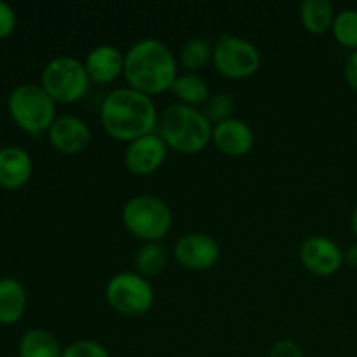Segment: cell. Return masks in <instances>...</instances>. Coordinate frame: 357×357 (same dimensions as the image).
<instances>
[{
    "instance_id": "obj_1",
    "label": "cell",
    "mask_w": 357,
    "mask_h": 357,
    "mask_svg": "<svg viewBox=\"0 0 357 357\" xmlns=\"http://www.w3.org/2000/svg\"><path fill=\"white\" fill-rule=\"evenodd\" d=\"M100 117L105 131L122 142H132L153 132L159 122L152 96L129 86L117 87L103 98Z\"/></svg>"
},
{
    "instance_id": "obj_2",
    "label": "cell",
    "mask_w": 357,
    "mask_h": 357,
    "mask_svg": "<svg viewBox=\"0 0 357 357\" xmlns=\"http://www.w3.org/2000/svg\"><path fill=\"white\" fill-rule=\"evenodd\" d=\"M124 77L132 89L150 96L162 93L176 80L178 58L160 38H139L126 51Z\"/></svg>"
},
{
    "instance_id": "obj_3",
    "label": "cell",
    "mask_w": 357,
    "mask_h": 357,
    "mask_svg": "<svg viewBox=\"0 0 357 357\" xmlns=\"http://www.w3.org/2000/svg\"><path fill=\"white\" fill-rule=\"evenodd\" d=\"M160 136L171 149L195 153L213 139V124L197 107L174 103L159 119Z\"/></svg>"
},
{
    "instance_id": "obj_4",
    "label": "cell",
    "mask_w": 357,
    "mask_h": 357,
    "mask_svg": "<svg viewBox=\"0 0 357 357\" xmlns=\"http://www.w3.org/2000/svg\"><path fill=\"white\" fill-rule=\"evenodd\" d=\"M13 121L30 135L49 131L56 121V101L42 87V84H20L14 87L7 100Z\"/></svg>"
},
{
    "instance_id": "obj_5",
    "label": "cell",
    "mask_w": 357,
    "mask_h": 357,
    "mask_svg": "<svg viewBox=\"0 0 357 357\" xmlns=\"http://www.w3.org/2000/svg\"><path fill=\"white\" fill-rule=\"evenodd\" d=\"M122 222L136 237L160 241L171 229L173 213L169 204L155 194L132 195L122 206Z\"/></svg>"
},
{
    "instance_id": "obj_6",
    "label": "cell",
    "mask_w": 357,
    "mask_h": 357,
    "mask_svg": "<svg viewBox=\"0 0 357 357\" xmlns=\"http://www.w3.org/2000/svg\"><path fill=\"white\" fill-rule=\"evenodd\" d=\"M42 87L56 103H75L89 89V73L82 59L75 56H56L42 70Z\"/></svg>"
},
{
    "instance_id": "obj_7",
    "label": "cell",
    "mask_w": 357,
    "mask_h": 357,
    "mask_svg": "<svg viewBox=\"0 0 357 357\" xmlns=\"http://www.w3.org/2000/svg\"><path fill=\"white\" fill-rule=\"evenodd\" d=\"M108 303L126 316H142L149 312L155 300L153 286L145 275L124 271L112 275L105 288Z\"/></svg>"
},
{
    "instance_id": "obj_8",
    "label": "cell",
    "mask_w": 357,
    "mask_h": 357,
    "mask_svg": "<svg viewBox=\"0 0 357 357\" xmlns=\"http://www.w3.org/2000/svg\"><path fill=\"white\" fill-rule=\"evenodd\" d=\"M213 63L222 75L246 79L260 68L261 54L250 38L225 33L213 45Z\"/></svg>"
},
{
    "instance_id": "obj_9",
    "label": "cell",
    "mask_w": 357,
    "mask_h": 357,
    "mask_svg": "<svg viewBox=\"0 0 357 357\" xmlns=\"http://www.w3.org/2000/svg\"><path fill=\"white\" fill-rule=\"evenodd\" d=\"M174 258L190 271L211 268L220 258V244L206 232H188L174 244Z\"/></svg>"
},
{
    "instance_id": "obj_10",
    "label": "cell",
    "mask_w": 357,
    "mask_h": 357,
    "mask_svg": "<svg viewBox=\"0 0 357 357\" xmlns=\"http://www.w3.org/2000/svg\"><path fill=\"white\" fill-rule=\"evenodd\" d=\"M300 260L317 275H331L345 261L344 251L326 236H310L300 246Z\"/></svg>"
},
{
    "instance_id": "obj_11",
    "label": "cell",
    "mask_w": 357,
    "mask_h": 357,
    "mask_svg": "<svg viewBox=\"0 0 357 357\" xmlns=\"http://www.w3.org/2000/svg\"><path fill=\"white\" fill-rule=\"evenodd\" d=\"M167 145L162 136L149 132L128 143L124 153V162L128 169L135 174H150L160 167L166 160Z\"/></svg>"
},
{
    "instance_id": "obj_12",
    "label": "cell",
    "mask_w": 357,
    "mask_h": 357,
    "mask_svg": "<svg viewBox=\"0 0 357 357\" xmlns=\"http://www.w3.org/2000/svg\"><path fill=\"white\" fill-rule=\"evenodd\" d=\"M49 142L63 153H79L89 145L91 129L77 115H59L47 131Z\"/></svg>"
},
{
    "instance_id": "obj_13",
    "label": "cell",
    "mask_w": 357,
    "mask_h": 357,
    "mask_svg": "<svg viewBox=\"0 0 357 357\" xmlns=\"http://www.w3.org/2000/svg\"><path fill=\"white\" fill-rule=\"evenodd\" d=\"M223 153L232 157L244 155L255 145V132L246 121L230 117L213 124V139Z\"/></svg>"
},
{
    "instance_id": "obj_14",
    "label": "cell",
    "mask_w": 357,
    "mask_h": 357,
    "mask_svg": "<svg viewBox=\"0 0 357 357\" xmlns=\"http://www.w3.org/2000/svg\"><path fill=\"white\" fill-rule=\"evenodd\" d=\"M126 54L114 44H98L87 52L84 65L89 73L91 82L107 84L124 73Z\"/></svg>"
},
{
    "instance_id": "obj_15",
    "label": "cell",
    "mask_w": 357,
    "mask_h": 357,
    "mask_svg": "<svg viewBox=\"0 0 357 357\" xmlns=\"http://www.w3.org/2000/svg\"><path fill=\"white\" fill-rule=\"evenodd\" d=\"M33 173V160L21 146L0 149V185L3 188H20L30 180Z\"/></svg>"
},
{
    "instance_id": "obj_16",
    "label": "cell",
    "mask_w": 357,
    "mask_h": 357,
    "mask_svg": "<svg viewBox=\"0 0 357 357\" xmlns=\"http://www.w3.org/2000/svg\"><path fill=\"white\" fill-rule=\"evenodd\" d=\"M26 289L17 279H0V323H17L26 310Z\"/></svg>"
},
{
    "instance_id": "obj_17",
    "label": "cell",
    "mask_w": 357,
    "mask_h": 357,
    "mask_svg": "<svg viewBox=\"0 0 357 357\" xmlns=\"http://www.w3.org/2000/svg\"><path fill=\"white\" fill-rule=\"evenodd\" d=\"M337 13L330 0H303L300 3V20L312 33H324L333 26Z\"/></svg>"
},
{
    "instance_id": "obj_18",
    "label": "cell",
    "mask_w": 357,
    "mask_h": 357,
    "mask_svg": "<svg viewBox=\"0 0 357 357\" xmlns=\"http://www.w3.org/2000/svg\"><path fill=\"white\" fill-rule=\"evenodd\" d=\"M63 349L49 331L33 328L20 340V357H61Z\"/></svg>"
},
{
    "instance_id": "obj_19",
    "label": "cell",
    "mask_w": 357,
    "mask_h": 357,
    "mask_svg": "<svg viewBox=\"0 0 357 357\" xmlns=\"http://www.w3.org/2000/svg\"><path fill=\"white\" fill-rule=\"evenodd\" d=\"M171 91L180 98L181 103L190 105V107L204 105L208 101V98L211 96L206 79L195 72L178 73Z\"/></svg>"
},
{
    "instance_id": "obj_20",
    "label": "cell",
    "mask_w": 357,
    "mask_h": 357,
    "mask_svg": "<svg viewBox=\"0 0 357 357\" xmlns=\"http://www.w3.org/2000/svg\"><path fill=\"white\" fill-rule=\"evenodd\" d=\"M167 264V250L160 241H146L135 255V265L138 274L145 278L157 275Z\"/></svg>"
},
{
    "instance_id": "obj_21",
    "label": "cell",
    "mask_w": 357,
    "mask_h": 357,
    "mask_svg": "<svg viewBox=\"0 0 357 357\" xmlns=\"http://www.w3.org/2000/svg\"><path fill=\"white\" fill-rule=\"evenodd\" d=\"M180 63L188 70L195 72L202 66L208 65L213 59V45L208 38L204 37H192L183 42L180 49Z\"/></svg>"
},
{
    "instance_id": "obj_22",
    "label": "cell",
    "mask_w": 357,
    "mask_h": 357,
    "mask_svg": "<svg viewBox=\"0 0 357 357\" xmlns=\"http://www.w3.org/2000/svg\"><path fill=\"white\" fill-rule=\"evenodd\" d=\"M335 38L340 42L344 47L357 49V9H342L337 13L333 21Z\"/></svg>"
},
{
    "instance_id": "obj_23",
    "label": "cell",
    "mask_w": 357,
    "mask_h": 357,
    "mask_svg": "<svg viewBox=\"0 0 357 357\" xmlns=\"http://www.w3.org/2000/svg\"><path fill=\"white\" fill-rule=\"evenodd\" d=\"M234 108H236V100L229 93H216L208 98L204 103V115L209 119L211 124L222 122L225 119L234 117Z\"/></svg>"
},
{
    "instance_id": "obj_24",
    "label": "cell",
    "mask_w": 357,
    "mask_h": 357,
    "mask_svg": "<svg viewBox=\"0 0 357 357\" xmlns=\"http://www.w3.org/2000/svg\"><path fill=\"white\" fill-rule=\"evenodd\" d=\"M61 357H110V352L100 342L77 340L63 349Z\"/></svg>"
},
{
    "instance_id": "obj_25",
    "label": "cell",
    "mask_w": 357,
    "mask_h": 357,
    "mask_svg": "<svg viewBox=\"0 0 357 357\" xmlns=\"http://www.w3.org/2000/svg\"><path fill=\"white\" fill-rule=\"evenodd\" d=\"M268 357H305V356H303L302 347H300L296 342L289 340V338H284V340H279L272 345Z\"/></svg>"
},
{
    "instance_id": "obj_26",
    "label": "cell",
    "mask_w": 357,
    "mask_h": 357,
    "mask_svg": "<svg viewBox=\"0 0 357 357\" xmlns=\"http://www.w3.org/2000/svg\"><path fill=\"white\" fill-rule=\"evenodd\" d=\"M16 28V13L7 2L0 0V38L10 35Z\"/></svg>"
},
{
    "instance_id": "obj_27",
    "label": "cell",
    "mask_w": 357,
    "mask_h": 357,
    "mask_svg": "<svg viewBox=\"0 0 357 357\" xmlns=\"http://www.w3.org/2000/svg\"><path fill=\"white\" fill-rule=\"evenodd\" d=\"M345 79H347L349 86L357 91V49L349 54L347 61H345Z\"/></svg>"
},
{
    "instance_id": "obj_28",
    "label": "cell",
    "mask_w": 357,
    "mask_h": 357,
    "mask_svg": "<svg viewBox=\"0 0 357 357\" xmlns=\"http://www.w3.org/2000/svg\"><path fill=\"white\" fill-rule=\"evenodd\" d=\"M344 258H345V261H347L349 265H352V267H357V243L349 246V250L344 253Z\"/></svg>"
},
{
    "instance_id": "obj_29",
    "label": "cell",
    "mask_w": 357,
    "mask_h": 357,
    "mask_svg": "<svg viewBox=\"0 0 357 357\" xmlns=\"http://www.w3.org/2000/svg\"><path fill=\"white\" fill-rule=\"evenodd\" d=\"M351 227H352V232L357 236V204L352 209V216H351Z\"/></svg>"
}]
</instances>
